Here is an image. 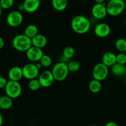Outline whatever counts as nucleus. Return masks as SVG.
I'll return each instance as SVG.
<instances>
[{
	"instance_id": "23",
	"label": "nucleus",
	"mask_w": 126,
	"mask_h": 126,
	"mask_svg": "<svg viewBox=\"0 0 126 126\" xmlns=\"http://www.w3.org/2000/svg\"><path fill=\"white\" fill-rule=\"evenodd\" d=\"M75 55V50L71 46H67L65 47L63 50V55L67 60L72 59Z\"/></svg>"
},
{
	"instance_id": "1",
	"label": "nucleus",
	"mask_w": 126,
	"mask_h": 126,
	"mask_svg": "<svg viewBox=\"0 0 126 126\" xmlns=\"http://www.w3.org/2000/svg\"><path fill=\"white\" fill-rule=\"evenodd\" d=\"M71 28L75 33L84 34L89 32L91 28V22L85 16H77L74 17L70 23Z\"/></svg>"
},
{
	"instance_id": "26",
	"label": "nucleus",
	"mask_w": 126,
	"mask_h": 126,
	"mask_svg": "<svg viewBox=\"0 0 126 126\" xmlns=\"http://www.w3.org/2000/svg\"><path fill=\"white\" fill-rule=\"evenodd\" d=\"M39 62L40 63L41 65H42L43 67L48 68L51 65L52 59L51 58V57L49 56L48 55H45V54H44V55L42 56V57L41 58Z\"/></svg>"
},
{
	"instance_id": "9",
	"label": "nucleus",
	"mask_w": 126,
	"mask_h": 126,
	"mask_svg": "<svg viewBox=\"0 0 126 126\" xmlns=\"http://www.w3.org/2000/svg\"><path fill=\"white\" fill-rule=\"evenodd\" d=\"M38 79L40 83L41 87L44 88L50 87L55 81L51 71L49 70H44L40 73Z\"/></svg>"
},
{
	"instance_id": "31",
	"label": "nucleus",
	"mask_w": 126,
	"mask_h": 126,
	"mask_svg": "<svg viewBox=\"0 0 126 126\" xmlns=\"http://www.w3.org/2000/svg\"><path fill=\"white\" fill-rule=\"evenodd\" d=\"M105 126H118V125H117L116 123H114V122L110 121L106 123L105 125Z\"/></svg>"
},
{
	"instance_id": "11",
	"label": "nucleus",
	"mask_w": 126,
	"mask_h": 126,
	"mask_svg": "<svg viewBox=\"0 0 126 126\" xmlns=\"http://www.w3.org/2000/svg\"><path fill=\"white\" fill-rule=\"evenodd\" d=\"M111 29L110 26L106 23H100L95 26L94 33L99 38H106L110 34Z\"/></svg>"
},
{
	"instance_id": "15",
	"label": "nucleus",
	"mask_w": 126,
	"mask_h": 126,
	"mask_svg": "<svg viewBox=\"0 0 126 126\" xmlns=\"http://www.w3.org/2000/svg\"><path fill=\"white\" fill-rule=\"evenodd\" d=\"M101 63L107 67H111L116 63V55L111 52H107L103 55Z\"/></svg>"
},
{
	"instance_id": "10",
	"label": "nucleus",
	"mask_w": 126,
	"mask_h": 126,
	"mask_svg": "<svg viewBox=\"0 0 126 126\" xmlns=\"http://www.w3.org/2000/svg\"><path fill=\"white\" fill-rule=\"evenodd\" d=\"M91 14L93 17L97 20H102L107 15L106 4L105 3H96L91 8Z\"/></svg>"
},
{
	"instance_id": "18",
	"label": "nucleus",
	"mask_w": 126,
	"mask_h": 126,
	"mask_svg": "<svg viewBox=\"0 0 126 126\" xmlns=\"http://www.w3.org/2000/svg\"><path fill=\"white\" fill-rule=\"evenodd\" d=\"M13 105V100L7 95L1 96L0 97V108L4 110L10 109Z\"/></svg>"
},
{
	"instance_id": "29",
	"label": "nucleus",
	"mask_w": 126,
	"mask_h": 126,
	"mask_svg": "<svg viewBox=\"0 0 126 126\" xmlns=\"http://www.w3.org/2000/svg\"><path fill=\"white\" fill-rule=\"evenodd\" d=\"M7 82L8 81L6 78L3 77V76H0V89H4Z\"/></svg>"
},
{
	"instance_id": "6",
	"label": "nucleus",
	"mask_w": 126,
	"mask_h": 126,
	"mask_svg": "<svg viewBox=\"0 0 126 126\" xmlns=\"http://www.w3.org/2000/svg\"><path fill=\"white\" fill-rule=\"evenodd\" d=\"M109 75V68L102 63L96 64L93 68L92 75L93 79L99 81H104Z\"/></svg>"
},
{
	"instance_id": "36",
	"label": "nucleus",
	"mask_w": 126,
	"mask_h": 126,
	"mask_svg": "<svg viewBox=\"0 0 126 126\" xmlns=\"http://www.w3.org/2000/svg\"><path fill=\"white\" fill-rule=\"evenodd\" d=\"M2 9L1 8V6H0V17H1V15H2Z\"/></svg>"
},
{
	"instance_id": "14",
	"label": "nucleus",
	"mask_w": 126,
	"mask_h": 126,
	"mask_svg": "<svg viewBox=\"0 0 126 126\" xmlns=\"http://www.w3.org/2000/svg\"><path fill=\"white\" fill-rule=\"evenodd\" d=\"M23 5L25 11L28 13H33L39 9L40 0H25Z\"/></svg>"
},
{
	"instance_id": "20",
	"label": "nucleus",
	"mask_w": 126,
	"mask_h": 126,
	"mask_svg": "<svg viewBox=\"0 0 126 126\" xmlns=\"http://www.w3.org/2000/svg\"><path fill=\"white\" fill-rule=\"evenodd\" d=\"M24 34L30 38H33L38 34V28L35 25L30 24L25 29Z\"/></svg>"
},
{
	"instance_id": "40",
	"label": "nucleus",
	"mask_w": 126,
	"mask_h": 126,
	"mask_svg": "<svg viewBox=\"0 0 126 126\" xmlns=\"http://www.w3.org/2000/svg\"><path fill=\"white\" fill-rule=\"evenodd\" d=\"M125 81H126V75H125Z\"/></svg>"
},
{
	"instance_id": "8",
	"label": "nucleus",
	"mask_w": 126,
	"mask_h": 126,
	"mask_svg": "<svg viewBox=\"0 0 126 126\" xmlns=\"http://www.w3.org/2000/svg\"><path fill=\"white\" fill-rule=\"evenodd\" d=\"M22 68L23 76L28 80L36 79L40 75V70L37 68L35 64L27 63Z\"/></svg>"
},
{
	"instance_id": "3",
	"label": "nucleus",
	"mask_w": 126,
	"mask_h": 126,
	"mask_svg": "<svg viewBox=\"0 0 126 126\" xmlns=\"http://www.w3.org/2000/svg\"><path fill=\"white\" fill-rule=\"evenodd\" d=\"M54 80L57 81H63L67 78L69 73L67 65L64 62H60L53 66L51 71Z\"/></svg>"
},
{
	"instance_id": "42",
	"label": "nucleus",
	"mask_w": 126,
	"mask_h": 126,
	"mask_svg": "<svg viewBox=\"0 0 126 126\" xmlns=\"http://www.w3.org/2000/svg\"></svg>"
},
{
	"instance_id": "25",
	"label": "nucleus",
	"mask_w": 126,
	"mask_h": 126,
	"mask_svg": "<svg viewBox=\"0 0 126 126\" xmlns=\"http://www.w3.org/2000/svg\"><path fill=\"white\" fill-rule=\"evenodd\" d=\"M28 87L31 91H37L40 89V88L41 87V85L38 79L36 78L30 80L28 84Z\"/></svg>"
},
{
	"instance_id": "5",
	"label": "nucleus",
	"mask_w": 126,
	"mask_h": 126,
	"mask_svg": "<svg viewBox=\"0 0 126 126\" xmlns=\"http://www.w3.org/2000/svg\"><path fill=\"white\" fill-rule=\"evenodd\" d=\"M6 95L13 99L17 98L22 93V86L19 82L8 81L4 88Z\"/></svg>"
},
{
	"instance_id": "32",
	"label": "nucleus",
	"mask_w": 126,
	"mask_h": 126,
	"mask_svg": "<svg viewBox=\"0 0 126 126\" xmlns=\"http://www.w3.org/2000/svg\"><path fill=\"white\" fill-rule=\"evenodd\" d=\"M17 9H18V11H20V12H22V11H24V7H23V4H22L19 5L18 7H17Z\"/></svg>"
},
{
	"instance_id": "34",
	"label": "nucleus",
	"mask_w": 126,
	"mask_h": 126,
	"mask_svg": "<svg viewBox=\"0 0 126 126\" xmlns=\"http://www.w3.org/2000/svg\"><path fill=\"white\" fill-rule=\"evenodd\" d=\"M94 1L96 2V3L97 4H102L105 3V0H94Z\"/></svg>"
},
{
	"instance_id": "4",
	"label": "nucleus",
	"mask_w": 126,
	"mask_h": 126,
	"mask_svg": "<svg viewBox=\"0 0 126 126\" xmlns=\"http://www.w3.org/2000/svg\"><path fill=\"white\" fill-rule=\"evenodd\" d=\"M125 9L124 0H109L106 4L107 14L112 17L121 15Z\"/></svg>"
},
{
	"instance_id": "41",
	"label": "nucleus",
	"mask_w": 126,
	"mask_h": 126,
	"mask_svg": "<svg viewBox=\"0 0 126 126\" xmlns=\"http://www.w3.org/2000/svg\"><path fill=\"white\" fill-rule=\"evenodd\" d=\"M0 97H1V95H0Z\"/></svg>"
},
{
	"instance_id": "27",
	"label": "nucleus",
	"mask_w": 126,
	"mask_h": 126,
	"mask_svg": "<svg viewBox=\"0 0 126 126\" xmlns=\"http://www.w3.org/2000/svg\"><path fill=\"white\" fill-rule=\"evenodd\" d=\"M14 0H0V6L2 9H9L14 4Z\"/></svg>"
},
{
	"instance_id": "28",
	"label": "nucleus",
	"mask_w": 126,
	"mask_h": 126,
	"mask_svg": "<svg viewBox=\"0 0 126 126\" xmlns=\"http://www.w3.org/2000/svg\"><path fill=\"white\" fill-rule=\"evenodd\" d=\"M116 63L121 65H126V54L121 52L116 55Z\"/></svg>"
},
{
	"instance_id": "12",
	"label": "nucleus",
	"mask_w": 126,
	"mask_h": 126,
	"mask_svg": "<svg viewBox=\"0 0 126 126\" xmlns=\"http://www.w3.org/2000/svg\"><path fill=\"white\" fill-rule=\"evenodd\" d=\"M43 55L44 54L42 49L33 46L26 52V56L27 59L34 62H39Z\"/></svg>"
},
{
	"instance_id": "38",
	"label": "nucleus",
	"mask_w": 126,
	"mask_h": 126,
	"mask_svg": "<svg viewBox=\"0 0 126 126\" xmlns=\"http://www.w3.org/2000/svg\"><path fill=\"white\" fill-rule=\"evenodd\" d=\"M124 23H125V25H126V18H125V20H124Z\"/></svg>"
},
{
	"instance_id": "22",
	"label": "nucleus",
	"mask_w": 126,
	"mask_h": 126,
	"mask_svg": "<svg viewBox=\"0 0 126 126\" xmlns=\"http://www.w3.org/2000/svg\"><path fill=\"white\" fill-rule=\"evenodd\" d=\"M115 47L116 49L121 52H126V39L119 38L116 40L115 43Z\"/></svg>"
},
{
	"instance_id": "7",
	"label": "nucleus",
	"mask_w": 126,
	"mask_h": 126,
	"mask_svg": "<svg viewBox=\"0 0 126 126\" xmlns=\"http://www.w3.org/2000/svg\"><path fill=\"white\" fill-rule=\"evenodd\" d=\"M23 20L22 12L18 10L12 11L8 14L6 18L7 23L11 27H17L21 25Z\"/></svg>"
},
{
	"instance_id": "33",
	"label": "nucleus",
	"mask_w": 126,
	"mask_h": 126,
	"mask_svg": "<svg viewBox=\"0 0 126 126\" xmlns=\"http://www.w3.org/2000/svg\"><path fill=\"white\" fill-rule=\"evenodd\" d=\"M3 121H4V119L3 117H2V114L0 113V126H1L3 124Z\"/></svg>"
},
{
	"instance_id": "30",
	"label": "nucleus",
	"mask_w": 126,
	"mask_h": 126,
	"mask_svg": "<svg viewBox=\"0 0 126 126\" xmlns=\"http://www.w3.org/2000/svg\"><path fill=\"white\" fill-rule=\"evenodd\" d=\"M4 44H5L4 40V39L2 38V37L0 36V50H1V49H2V48L4 47Z\"/></svg>"
},
{
	"instance_id": "17",
	"label": "nucleus",
	"mask_w": 126,
	"mask_h": 126,
	"mask_svg": "<svg viewBox=\"0 0 126 126\" xmlns=\"http://www.w3.org/2000/svg\"><path fill=\"white\" fill-rule=\"evenodd\" d=\"M111 72L114 76H124L126 75V66L125 65H121L116 63L111 66Z\"/></svg>"
},
{
	"instance_id": "24",
	"label": "nucleus",
	"mask_w": 126,
	"mask_h": 126,
	"mask_svg": "<svg viewBox=\"0 0 126 126\" xmlns=\"http://www.w3.org/2000/svg\"><path fill=\"white\" fill-rule=\"evenodd\" d=\"M69 72H77L80 68V65L79 62L76 60H71L67 63Z\"/></svg>"
},
{
	"instance_id": "16",
	"label": "nucleus",
	"mask_w": 126,
	"mask_h": 126,
	"mask_svg": "<svg viewBox=\"0 0 126 126\" xmlns=\"http://www.w3.org/2000/svg\"><path fill=\"white\" fill-rule=\"evenodd\" d=\"M47 43H48V39L43 34L38 33L37 35L32 38V46L40 49H42L44 47L46 46Z\"/></svg>"
},
{
	"instance_id": "19",
	"label": "nucleus",
	"mask_w": 126,
	"mask_h": 126,
	"mask_svg": "<svg viewBox=\"0 0 126 126\" xmlns=\"http://www.w3.org/2000/svg\"><path fill=\"white\" fill-rule=\"evenodd\" d=\"M53 8L58 11H63L68 6V0H51Z\"/></svg>"
},
{
	"instance_id": "35",
	"label": "nucleus",
	"mask_w": 126,
	"mask_h": 126,
	"mask_svg": "<svg viewBox=\"0 0 126 126\" xmlns=\"http://www.w3.org/2000/svg\"><path fill=\"white\" fill-rule=\"evenodd\" d=\"M35 65H36V66H37V68H38V70H40V69H41L42 67H43V66H42V65H41V63L40 62L37 63H36Z\"/></svg>"
},
{
	"instance_id": "13",
	"label": "nucleus",
	"mask_w": 126,
	"mask_h": 126,
	"mask_svg": "<svg viewBox=\"0 0 126 126\" xmlns=\"http://www.w3.org/2000/svg\"><path fill=\"white\" fill-rule=\"evenodd\" d=\"M8 77L9 78V80H11V81L19 82L23 77L22 68L20 66H17L12 67L9 70Z\"/></svg>"
},
{
	"instance_id": "2",
	"label": "nucleus",
	"mask_w": 126,
	"mask_h": 126,
	"mask_svg": "<svg viewBox=\"0 0 126 126\" xmlns=\"http://www.w3.org/2000/svg\"><path fill=\"white\" fill-rule=\"evenodd\" d=\"M14 49L19 52H27L32 46V39L25 34H19L13 38L12 41Z\"/></svg>"
},
{
	"instance_id": "21",
	"label": "nucleus",
	"mask_w": 126,
	"mask_h": 126,
	"mask_svg": "<svg viewBox=\"0 0 126 126\" xmlns=\"http://www.w3.org/2000/svg\"><path fill=\"white\" fill-rule=\"evenodd\" d=\"M89 89L92 93H98L100 92L102 88V84L101 83V81H99L98 80L93 79L91 80L89 83Z\"/></svg>"
},
{
	"instance_id": "39",
	"label": "nucleus",
	"mask_w": 126,
	"mask_h": 126,
	"mask_svg": "<svg viewBox=\"0 0 126 126\" xmlns=\"http://www.w3.org/2000/svg\"><path fill=\"white\" fill-rule=\"evenodd\" d=\"M90 126H98V125H95V124H94V125H91Z\"/></svg>"
},
{
	"instance_id": "37",
	"label": "nucleus",
	"mask_w": 126,
	"mask_h": 126,
	"mask_svg": "<svg viewBox=\"0 0 126 126\" xmlns=\"http://www.w3.org/2000/svg\"><path fill=\"white\" fill-rule=\"evenodd\" d=\"M124 3H125V8L126 9V1H124Z\"/></svg>"
}]
</instances>
